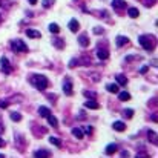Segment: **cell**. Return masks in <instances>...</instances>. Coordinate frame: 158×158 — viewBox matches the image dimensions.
Wrapping results in <instances>:
<instances>
[{
  "label": "cell",
  "instance_id": "1",
  "mask_svg": "<svg viewBox=\"0 0 158 158\" xmlns=\"http://www.w3.org/2000/svg\"><path fill=\"white\" fill-rule=\"evenodd\" d=\"M31 83L34 84V87H37L39 91H45L48 87V78L45 75H40V74H36L31 77Z\"/></svg>",
  "mask_w": 158,
  "mask_h": 158
},
{
  "label": "cell",
  "instance_id": "2",
  "mask_svg": "<svg viewBox=\"0 0 158 158\" xmlns=\"http://www.w3.org/2000/svg\"><path fill=\"white\" fill-rule=\"evenodd\" d=\"M11 48L15 52H26V51H28V46H26V43L22 39H14L11 42Z\"/></svg>",
  "mask_w": 158,
  "mask_h": 158
},
{
  "label": "cell",
  "instance_id": "3",
  "mask_svg": "<svg viewBox=\"0 0 158 158\" xmlns=\"http://www.w3.org/2000/svg\"><path fill=\"white\" fill-rule=\"evenodd\" d=\"M138 42H140V45L143 46V49H144V51H152V49H154V42H152V37H149V36H140Z\"/></svg>",
  "mask_w": 158,
  "mask_h": 158
},
{
  "label": "cell",
  "instance_id": "4",
  "mask_svg": "<svg viewBox=\"0 0 158 158\" xmlns=\"http://www.w3.org/2000/svg\"><path fill=\"white\" fill-rule=\"evenodd\" d=\"M0 68H2V71H3L5 74H11V72H12V68H11V65H9V60H8L6 57L0 58Z\"/></svg>",
  "mask_w": 158,
  "mask_h": 158
},
{
  "label": "cell",
  "instance_id": "5",
  "mask_svg": "<svg viewBox=\"0 0 158 158\" xmlns=\"http://www.w3.org/2000/svg\"><path fill=\"white\" fill-rule=\"evenodd\" d=\"M63 92L66 95H72V82L69 80V78H66L65 83H63Z\"/></svg>",
  "mask_w": 158,
  "mask_h": 158
},
{
  "label": "cell",
  "instance_id": "6",
  "mask_svg": "<svg viewBox=\"0 0 158 158\" xmlns=\"http://www.w3.org/2000/svg\"><path fill=\"white\" fill-rule=\"evenodd\" d=\"M69 31H71V32H77L78 29H80V23H78L75 19H72V20H69Z\"/></svg>",
  "mask_w": 158,
  "mask_h": 158
},
{
  "label": "cell",
  "instance_id": "7",
  "mask_svg": "<svg viewBox=\"0 0 158 158\" xmlns=\"http://www.w3.org/2000/svg\"><path fill=\"white\" fill-rule=\"evenodd\" d=\"M78 43H80V46H83V48L89 46V37H87V34H82V36L78 37Z\"/></svg>",
  "mask_w": 158,
  "mask_h": 158
},
{
  "label": "cell",
  "instance_id": "8",
  "mask_svg": "<svg viewBox=\"0 0 158 158\" xmlns=\"http://www.w3.org/2000/svg\"><path fill=\"white\" fill-rule=\"evenodd\" d=\"M97 57H98L100 60H108V58H109V52H108V49H101V48H98V49H97Z\"/></svg>",
  "mask_w": 158,
  "mask_h": 158
},
{
  "label": "cell",
  "instance_id": "9",
  "mask_svg": "<svg viewBox=\"0 0 158 158\" xmlns=\"http://www.w3.org/2000/svg\"><path fill=\"white\" fill-rule=\"evenodd\" d=\"M112 127L115 129V130H118V132H123V130L126 129V125H125V121H114V125H112Z\"/></svg>",
  "mask_w": 158,
  "mask_h": 158
},
{
  "label": "cell",
  "instance_id": "10",
  "mask_svg": "<svg viewBox=\"0 0 158 158\" xmlns=\"http://www.w3.org/2000/svg\"><path fill=\"white\" fill-rule=\"evenodd\" d=\"M26 36L29 39H40L42 34H40V31H36V29H26Z\"/></svg>",
  "mask_w": 158,
  "mask_h": 158
},
{
  "label": "cell",
  "instance_id": "11",
  "mask_svg": "<svg viewBox=\"0 0 158 158\" xmlns=\"http://www.w3.org/2000/svg\"><path fill=\"white\" fill-rule=\"evenodd\" d=\"M84 108H87V109H98L100 106H98V103L95 100H87V101H84Z\"/></svg>",
  "mask_w": 158,
  "mask_h": 158
},
{
  "label": "cell",
  "instance_id": "12",
  "mask_svg": "<svg viewBox=\"0 0 158 158\" xmlns=\"http://www.w3.org/2000/svg\"><path fill=\"white\" fill-rule=\"evenodd\" d=\"M71 132H72V135H74L77 140H83V138H84L83 130H82V129H78V127H74V129L71 130Z\"/></svg>",
  "mask_w": 158,
  "mask_h": 158
},
{
  "label": "cell",
  "instance_id": "13",
  "mask_svg": "<svg viewBox=\"0 0 158 158\" xmlns=\"http://www.w3.org/2000/svg\"><path fill=\"white\" fill-rule=\"evenodd\" d=\"M52 43H54V46L57 49H63L65 48V42H63V39H60V37H55L54 40H52Z\"/></svg>",
  "mask_w": 158,
  "mask_h": 158
},
{
  "label": "cell",
  "instance_id": "14",
  "mask_svg": "<svg viewBox=\"0 0 158 158\" xmlns=\"http://www.w3.org/2000/svg\"><path fill=\"white\" fill-rule=\"evenodd\" d=\"M34 157H42V158L51 157V152H49V151H45V149H39V151L34 152Z\"/></svg>",
  "mask_w": 158,
  "mask_h": 158
},
{
  "label": "cell",
  "instance_id": "15",
  "mask_svg": "<svg viewBox=\"0 0 158 158\" xmlns=\"http://www.w3.org/2000/svg\"><path fill=\"white\" fill-rule=\"evenodd\" d=\"M147 138H149V141H151L152 144H157V143H158L157 132H154V130H147Z\"/></svg>",
  "mask_w": 158,
  "mask_h": 158
},
{
  "label": "cell",
  "instance_id": "16",
  "mask_svg": "<svg viewBox=\"0 0 158 158\" xmlns=\"http://www.w3.org/2000/svg\"><path fill=\"white\" fill-rule=\"evenodd\" d=\"M112 6L115 8V9H121V8L126 6V2L125 0H112Z\"/></svg>",
  "mask_w": 158,
  "mask_h": 158
},
{
  "label": "cell",
  "instance_id": "17",
  "mask_svg": "<svg viewBox=\"0 0 158 158\" xmlns=\"http://www.w3.org/2000/svg\"><path fill=\"white\" fill-rule=\"evenodd\" d=\"M46 118H48V123H49V125H51L52 127H58V120H57L54 115H52V114H49V115H48Z\"/></svg>",
  "mask_w": 158,
  "mask_h": 158
},
{
  "label": "cell",
  "instance_id": "18",
  "mask_svg": "<svg viewBox=\"0 0 158 158\" xmlns=\"http://www.w3.org/2000/svg\"><path fill=\"white\" fill-rule=\"evenodd\" d=\"M117 149H118V146L115 143H112V144H108V147H106V151H104V152H106L108 155H112L114 152H117Z\"/></svg>",
  "mask_w": 158,
  "mask_h": 158
},
{
  "label": "cell",
  "instance_id": "19",
  "mask_svg": "<svg viewBox=\"0 0 158 158\" xmlns=\"http://www.w3.org/2000/svg\"><path fill=\"white\" fill-rule=\"evenodd\" d=\"M127 14H129L130 19H137V17L140 15V11L137 9V8H129V9H127Z\"/></svg>",
  "mask_w": 158,
  "mask_h": 158
},
{
  "label": "cell",
  "instance_id": "20",
  "mask_svg": "<svg viewBox=\"0 0 158 158\" xmlns=\"http://www.w3.org/2000/svg\"><path fill=\"white\" fill-rule=\"evenodd\" d=\"M117 94H118V100H121V101H129L130 100L129 92H117Z\"/></svg>",
  "mask_w": 158,
  "mask_h": 158
},
{
  "label": "cell",
  "instance_id": "21",
  "mask_svg": "<svg viewBox=\"0 0 158 158\" xmlns=\"http://www.w3.org/2000/svg\"><path fill=\"white\" fill-rule=\"evenodd\" d=\"M39 114H40L42 117H48L49 114H51V109L46 108V106H40V108H39Z\"/></svg>",
  "mask_w": 158,
  "mask_h": 158
},
{
  "label": "cell",
  "instance_id": "22",
  "mask_svg": "<svg viewBox=\"0 0 158 158\" xmlns=\"http://www.w3.org/2000/svg\"><path fill=\"white\" fill-rule=\"evenodd\" d=\"M83 95L89 100H97V94H95L94 91H83Z\"/></svg>",
  "mask_w": 158,
  "mask_h": 158
},
{
  "label": "cell",
  "instance_id": "23",
  "mask_svg": "<svg viewBox=\"0 0 158 158\" xmlns=\"http://www.w3.org/2000/svg\"><path fill=\"white\" fill-rule=\"evenodd\" d=\"M115 78H117V83L120 86H126L127 84V78L125 75H115Z\"/></svg>",
  "mask_w": 158,
  "mask_h": 158
},
{
  "label": "cell",
  "instance_id": "24",
  "mask_svg": "<svg viewBox=\"0 0 158 158\" xmlns=\"http://www.w3.org/2000/svg\"><path fill=\"white\" fill-rule=\"evenodd\" d=\"M129 42V39L127 37H123V36H118L117 37V46L120 48V46H123V45H126V43Z\"/></svg>",
  "mask_w": 158,
  "mask_h": 158
},
{
  "label": "cell",
  "instance_id": "25",
  "mask_svg": "<svg viewBox=\"0 0 158 158\" xmlns=\"http://www.w3.org/2000/svg\"><path fill=\"white\" fill-rule=\"evenodd\" d=\"M106 89H108V92L117 94V92H118V84H115V83H112V84H108V86H106Z\"/></svg>",
  "mask_w": 158,
  "mask_h": 158
},
{
  "label": "cell",
  "instance_id": "26",
  "mask_svg": "<svg viewBox=\"0 0 158 158\" xmlns=\"http://www.w3.org/2000/svg\"><path fill=\"white\" fill-rule=\"evenodd\" d=\"M49 143L54 144V146H57V147H60V146H61V140L57 138V137H49Z\"/></svg>",
  "mask_w": 158,
  "mask_h": 158
},
{
  "label": "cell",
  "instance_id": "27",
  "mask_svg": "<svg viewBox=\"0 0 158 158\" xmlns=\"http://www.w3.org/2000/svg\"><path fill=\"white\" fill-rule=\"evenodd\" d=\"M48 28H49L51 32H54V34H58V32H60V26H58L57 23H51Z\"/></svg>",
  "mask_w": 158,
  "mask_h": 158
},
{
  "label": "cell",
  "instance_id": "28",
  "mask_svg": "<svg viewBox=\"0 0 158 158\" xmlns=\"http://www.w3.org/2000/svg\"><path fill=\"white\" fill-rule=\"evenodd\" d=\"M9 117H11L12 121H20V120H22V115H20L19 112H11V114H9Z\"/></svg>",
  "mask_w": 158,
  "mask_h": 158
},
{
  "label": "cell",
  "instance_id": "29",
  "mask_svg": "<svg viewBox=\"0 0 158 158\" xmlns=\"http://www.w3.org/2000/svg\"><path fill=\"white\" fill-rule=\"evenodd\" d=\"M11 5H12V2L11 0H0V6H3V8H11Z\"/></svg>",
  "mask_w": 158,
  "mask_h": 158
},
{
  "label": "cell",
  "instance_id": "30",
  "mask_svg": "<svg viewBox=\"0 0 158 158\" xmlns=\"http://www.w3.org/2000/svg\"><path fill=\"white\" fill-rule=\"evenodd\" d=\"M123 115H125L126 118H132L134 117V111L132 109H125L123 111Z\"/></svg>",
  "mask_w": 158,
  "mask_h": 158
},
{
  "label": "cell",
  "instance_id": "31",
  "mask_svg": "<svg viewBox=\"0 0 158 158\" xmlns=\"http://www.w3.org/2000/svg\"><path fill=\"white\" fill-rule=\"evenodd\" d=\"M43 8H46V9H48V8L49 6H52V5H54V0H43Z\"/></svg>",
  "mask_w": 158,
  "mask_h": 158
},
{
  "label": "cell",
  "instance_id": "32",
  "mask_svg": "<svg viewBox=\"0 0 158 158\" xmlns=\"http://www.w3.org/2000/svg\"><path fill=\"white\" fill-rule=\"evenodd\" d=\"M77 65H80V60H78V58H72L71 61H69V68H74V66H77Z\"/></svg>",
  "mask_w": 158,
  "mask_h": 158
},
{
  "label": "cell",
  "instance_id": "33",
  "mask_svg": "<svg viewBox=\"0 0 158 158\" xmlns=\"http://www.w3.org/2000/svg\"><path fill=\"white\" fill-rule=\"evenodd\" d=\"M78 60L82 61V65H86V66L91 65V58L89 57H82V58H78Z\"/></svg>",
  "mask_w": 158,
  "mask_h": 158
},
{
  "label": "cell",
  "instance_id": "34",
  "mask_svg": "<svg viewBox=\"0 0 158 158\" xmlns=\"http://www.w3.org/2000/svg\"><path fill=\"white\" fill-rule=\"evenodd\" d=\"M15 141H17V144H19V149H20V151H23V141H22V137H20V135L15 137Z\"/></svg>",
  "mask_w": 158,
  "mask_h": 158
},
{
  "label": "cell",
  "instance_id": "35",
  "mask_svg": "<svg viewBox=\"0 0 158 158\" xmlns=\"http://www.w3.org/2000/svg\"><path fill=\"white\" fill-rule=\"evenodd\" d=\"M155 2H157V0H143V3H144L146 6H152Z\"/></svg>",
  "mask_w": 158,
  "mask_h": 158
},
{
  "label": "cell",
  "instance_id": "36",
  "mask_svg": "<svg viewBox=\"0 0 158 158\" xmlns=\"http://www.w3.org/2000/svg\"><path fill=\"white\" fill-rule=\"evenodd\" d=\"M94 34H103V28H98V26H95V28H94Z\"/></svg>",
  "mask_w": 158,
  "mask_h": 158
},
{
  "label": "cell",
  "instance_id": "37",
  "mask_svg": "<svg viewBox=\"0 0 158 158\" xmlns=\"http://www.w3.org/2000/svg\"><path fill=\"white\" fill-rule=\"evenodd\" d=\"M8 104H9V101H0V109L8 108Z\"/></svg>",
  "mask_w": 158,
  "mask_h": 158
},
{
  "label": "cell",
  "instance_id": "38",
  "mask_svg": "<svg viewBox=\"0 0 158 158\" xmlns=\"http://www.w3.org/2000/svg\"><path fill=\"white\" fill-rule=\"evenodd\" d=\"M149 71V66H143L141 69H140V72H141V74H146Z\"/></svg>",
  "mask_w": 158,
  "mask_h": 158
},
{
  "label": "cell",
  "instance_id": "39",
  "mask_svg": "<svg viewBox=\"0 0 158 158\" xmlns=\"http://www.w3.org/2000/svg\"><path fill=\"white\" fill-rule=\"evenodd\" d=\"M83 132H87V134H91V132H92V129H91L89 126H84V127H83Z\"/></svg>",
  "mask_w": 158,
  "mask_h": 158
},
{
  "label": "cell",
  "instance_id": "40",
  "mask_svg": "<svg viewBox=\"0 0 158 158\" xmlns=\"http://www.w3.org/2000/svg\"><path fill=\"white\" fill-rule=\"evenodd\" d=\"M125 60H126V61H132V60H135V57H134V55H129V57H126Z\"/></svg>",
  "mask_w": 158,
  "mask_h": 158
},
{
  "label": "cell",
  "instance_id": "41",
  "mask_svg": "<svg viewBox=\"0 0 158 158\" xmlns=\"http://www.w3.org/2000/svg\"><path fill=\"white\" fill-rule=\"evenodd\" d=\"M5 144H6V143H5V140H3L2 137H0V147H3Z\"/></svg>",
  "mask_w": 158,
  "mask_h": 158
},
{
  "label": "cell",
  "instance_id": "42",
  "mask_svg": "<svg viewBox=\"0 0 158 158\" xmlns=\"http://www.w3.org/2000/svg\"><path fill=\"white\" fill-rule=\"evenodd\" d=\"M121 157H129V152L127 151H121Z\"/></svg>",
  "mask_w": 158,
  "mask_h": 158
},
{
  "label": "cell",
  "instance_id": "43",
  "mask_svg": "<svg viewBox=\"0 0 158 158\" xmlns=\"http://www.w3.org/2000/svg\"><path fill=\"white\" fill-rule=\"evenodd\" d=\"M151 120H152V121H157V114H155V112L151 115Z\"/></svg>",
  "mask_w": 158,
  "mask_h": 158
},
{
  "label": "cell",
  "instance_id": "44",
  "mask_svg": "<svg viewBox=\"0 0 158 158\" xmlns=\"http://www.w3.org/2000/svg\"><path fill=\"white\" fill-rule=\"evenodd\" d=\"M28 2H29L31 5H36V3H37V0H28Z\"/></svg>",
  "mask_w": 158,
  "mask_h": 158
},
{
  "label": "cell",
  "instance_id": "45",
  "mask_svg": "<svg viewBox=\"0 0 158 158\" xmlns=\"http://www.w3.org/2000/svg\"><path fill=\"white\" fill-rule=\"evenodd\" d=\"M3 130H5V127H3V125H2V126H0V132H3Z\"/></svg>",
  "mask_w": 158,
  "mask_h": 158
},
{
  "label": "cell",
  "instance_id": "46",
  "mask_svg": "<svg viewBox=\"0 0 158 158\" xmlns=\"http://www.w3.org/2000/svg\"><path fill=\"white\" fill-rule=\"evenodd\" d=\"M0 158H5V155H3V154H0Z\"/></svg>",
  "mask_w": 158,
  "mask_h": 158
},
{
  "label": "cell",
  "instance_id": "47",
  "mask_svg": "<svg viewBox=\"0 0 158 158\" xmlns=\"http://www.w3.org/2000/svg\"><path fill=\"white\" fill-rule=\"evenodd\" d=\"M3 20V17H2V14H0V22H2Z\"/></svg>",
  "mask_w": 158,
  "mask_h": 158
}]
</instances>
